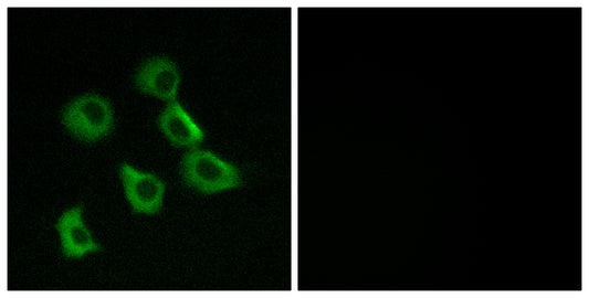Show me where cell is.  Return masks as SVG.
Returning <instances> with one entry per match:
<instances>
[{"label": "cell", "instance_id": "1", "mask_svg": "<svg viewBox=\"0 0 589 298\" xmlns=\"http://www.w3.org/2000/svg\"><path fill=\"white\" fill-rule=\"evenodd\" d=\"M185 183L204 194L215 193L242 184L239 169L210 150L190 148L180 162Z\"/></svg>", "mask_w": 589, "mask_h": 298}, {"label": "cell", "instance_id": "2", "mask_svg": "<svg viewBox=\"0 0 589 298\" xmlns=\"http://www.w3.org/2000/svg\"><path fill=\"white\" fill-rule=\"evenodd\" d=\"M62 121L78 139L94 141L107 135L113 126L109 102L97 94L82 95L63 110Z\"/></svg>", "mask_w": 589, "mask_h": 298}, {"label": "cell", "instance_id": "3", "mask_svg": "<svg viewBox=\"0 0 589 298\" xmlns=\"http://www.w3.org/2000/svg\"><path fill=\"white\" fill-rule=\"evenodd\" d=\"M119 175L125 195L135 212L157 213L162 206L165 183L155 174L122 163Z\"/></svg>", "mask_w": 589, "mask_h": 298}, {"label": "cell", "instance_id": "4", "mask_svg": "<svg viewBox=\"0 0 589 298\" xmlns=\"http://www.w3.org/2000/svg\"><path fill=\"white\" fill-rule=\"evenodd\" d=\"M135 84L143 93L170 102L177 96L180 73L171 60L154 57L138 68Z\"/></svg>", "mask_w": 589, "mask_h": 298}, {"label": "cell", "instance_id": "5", "mask_svg": "<svg viewBox=\"0 0 589 298\" xmlns=\"http://www.w3.org/2000/svg\"><path fill=\"white\" fill-rule=\"evenodd\" d=\"M158 125L165 136L177 147H197L204 134L192 116L176 99L168 102L159 115Z\"/></svg>", "mask_w": 589, "mask_h": 298}, {"label": "cell", "instance_id": "6", "mask_svg": "<svg viewBox=\"0 0 589 298\" xmlns=\"http://www.w3.org/2000/svg\"><path fill=\"white\" fill-rule=\"evenodd\" d=\"M55 228L60 234L62 252L66 257H81L101 249L82 219V207L75 206L62 213Z\"/></svg>", "mask_w": 589, "mask_h": 298}]
</instances>
